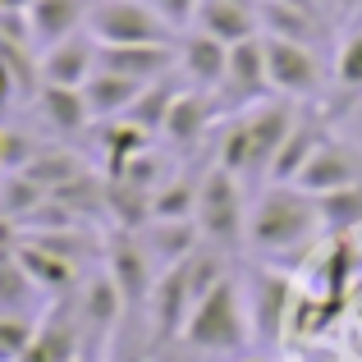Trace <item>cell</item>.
I'll list each match as a JSON object with an SVG mask.
<instances>
[{"instance_id":"cell-16","label":"cell","mask_w":362,"mask_h":362,"mask_svg":"<svg viewBox=\"0 0 362 362\" xmlns=\"http://www.w3.org/2000/svg\"><path fill=\"white\" fill-rule=\"evenodd\" d=\"M211 119H216L211 92H202V88H179V97H175V106H170V115H165L160 138L175 142V147H197V142L206 138V129H211Z\"/></svg>"},{"instance_id":"cell-7","label":"cell","mask_w":362,"mask_h":362,"mask_svg":"<svg viewBox=\"0 0 362 362\" xmlns=\"http://www.w3.org/2000/svg\"><path fill=\"white\" fill-rule=\"evenodd\" d=\"M247 303V326H252V339L262 344H280L284 326L293 317V284L284 280L280 271H257L243 289Z\"/></svg>"},{"instance_id":"cell-18","label":"cell","mask_w":362,"mask_h":362,"mask_svg":"<svg viewBox=\"0 0 362 362\" xmlns=\"http://www.w3.org/2000/svg\"><path fill=\"white\" fill-rule=\"evenodd\" d=\"M138 239L147 247L151 266L165 271V266L184 262V257H193L202 247V230H197V221H147L138 230Z\"/></svg>"},{"instance_id":"cell-35","label":"cell","mask_w":362,"mask_h":362,"mask_svg":"<svg viewBox=\"0 0 362 362\" xmlns=\"http://www.w3.org/2000/svg\"><path fill=\"white\" fill-rule=\"evenodd\" d=\"M74 362H92V358H74Z\"/></svg>"},{"instance_id":"cell-12","label":"cell","mask_w":362,"mask_h":362,"mask_svg":"<svg viewBox=\"0 0 362 362\" xmlns=\"http://www.w3.org/2000/svg\"><path fill=\"white\" fill-rule=\"evenodd\" d=\"M78 344H83V326H78L74 303H55V308L42 312L33 344L23 349L18 362H74V358H83Z\"/></svg>"},{"instance_id":"cell-4","label":"cell","mask_w":362,"mask_h":362,"mask_svg":"<svg viewBox=\"0 0 362 362\" xmlns=\"http://www.w3.org/2000/svg\"><path fill=\"white\" fill-rule=\"evenodd\" d=\"M202 243L234 252L247 243V202H243V179L225 165H211L197 184V211H193Z\"/></svg>"},{"instance_id":"cell-23","label":"cell","mask_w":362,"mask_h":362,"mask_svg":"<svg viewBox=\"0 0 362 362\" xmlns=\"http://www.w3.org/2000/svg\"><path fill=\"white\" fill-rule=\"evenodd\" d=\"M0 312H5V317H33V321H42V312H46L42 289H37V280L23 271L18 252L9 257V262H0Z\"/></svg>"},{"instance_id":"cell-30","label":"cell","mask_w":362,"mask_h":362,"mask_svg":"<svg viewBox=\"0 0 362 362\" xmlns=\"http://www.w3.org/2000/svg\"><path fill=\"white\" fill-rule=\"evenodd\" d=\"M147 5L156 9V14L165 18L175 33H188V28H193V18H197V5H202V0H147Z\"/></svg>"},{"instance_id":"cell-14","label":"cell","mask_w":362,"mask_h":362,"mask_svg":"<svg viewBox=\"0 0 362 362\" xmlns=\"http://www.w3.org/2000/svg\"><path fill=\"white\" fill-rule=\"evenodd\" d=\"M354 184H362L358 179V160L349 156L339 142H321L317 147V156L303 165V175L293 179V188H303L308 197H335V193H344V188H354Z\"/></svg>"},{"instance_id":"cell-9","label":"cell","mask_w":362,"mask_h":362,"mask_svg":"<svg viewBox=\"0 0 362 362\" xmlns=\"http://www.w3.org/2000/svg\"><path fill=\"white\" fill-rule=\"evenodd\" d=\"M293 110L289 101H266V106H252L243 115V129H247V179H271V160L280 151V142L289 138L293 129Z\"/></svg>"},{"instance_id":"cell-11","label":"cell","mask_w":362,"mask_h":362,"mask_svg":"<svg viewBox=\"0 0 362 362\" xmlns=\"http://www.w3.org/2000/svg\"><path fill=\"white\" fill-rule=\"evenodd\" d=\"M74 312H78V326H83V339H92V344H101V339H110V330H115V321L129 312V303H124L119 284L110 271H97L83 280L78 289V303H74Z\"/></svg>"},{"instance_id":"cell-29","label":"cell","mask_w":362,"mask_h":362,"mask_svg":"<svg viewBox=\"0 0 362 362\" xmlns=\"http://www.w3.org/2000/svg\"><path fill=\"white\" fill-rule=\"evenodd\" d=\"M335 83L344 88H362V23L339 42V55H335Z\"/></svg>"},{"instance_id":"cell-33","label":"cell","mask_w":362,"mask_h":362,"mask_svg":"<svg viewBox=\"0 0 362 362\" xmlns=\"http://www.w3.org/2000/svg\"><path fill=\"white\" fill-rule=\"evenodd\" d=\"M0 170H5V129H0Z\"/></svg>"},{"instance_id":"cell-8","label":"cell","mask_w":362,"mask_h":362,"mask_svg":"<svg viewBox=\"0 0 362 362\" xmlns=\"http://www.w3.org/2000/svg\"><path fill=\"white\" fill-rule=\"evenodd\" d=\"M97 69H101V42L88 28L37 51V83H51V88H83Z\"/></svg>"},{"instance_id":"cell-24","label":"cell","mask_w":362,"mask_h":362,"mask_svg":"<svg viewBox=\"0 0 362 362\" xmlns=\"http://www.w3.org/2000/svg\"><path fill=\"white\" fill-rule=\"evenodd\" d=\"M175 97H179L175 74H170V78H156V83H147V88L138 92V101H133V106L124 110L119 119L138 124V129H147L151 138H156V133L165 129V115H170V106H175Z\"/></svg>"},{"instance_id":"cell-2","label":"cell","mask_w":362,"mask_h":362,"mask_svg":"<svg viewBox=\"0 0 362 362\" xmlns=\"http://www.w3.org/2000/svg\"><path fill=\"white\" fill-rule=\"evenodd\" d=\"M221 275H225L221 247H211V243H202L193 257H184V262L165 266V271L156 275V284H151V298H147V312H151V321H156V335L175 339L179 330H184L188 312L197 308V298H202Z\"/></svg>"},{"instance_id":"cell-26","label":"cell","mask_w":362,"mask_h":362,"mask_svg":"<svg viewBox=\"0 0 362 362\" xmlns=\"http://www.w3.org/2000/svg\"><path fill=\"white\" fill-rule=\"evenodd\" d=\"M197 184H202V179L170 175L165 184L151 193V221H193V211H197Z\"/></svg>"},{"instance_id":"cell-34","label":"cell","mask_w":362,"mask_h":362,"mask_svg":"<svg viewBox=\"0 0 362 362\" xmlns=\"http://www.w3.org/2000/svg\"><path fill=\"white\" fill-rule=\"evenodd\" d=\"M243 362H262V358H243Z\"/></svg>"},{"instance_id":"cell-13","label":"cell","mask_w":362,"mask_h":362,"mask_svg":"<svg viewBox=\"0 0 362 362\" xmlns=\"http://www.w3.org/2000/svg\"><path fill=\"white\" fill-rule=\"evenodd\" d=\"M225 69H230V46L225 42L197 33V28L179 33V74H184L188 88L216 92L225 83Z\"/></svg>"},{"instance_id":"cell-22","label":"cell","mask_w":362,"mask_h":362,"mask_svg":"<svg viewBox=\"0 0 362 362\" xmlns=\"http://www.w3.org/2000/svg\"><path fill=\"white\" fill-rule=\"evenodd\" d=\"M257 18H262L266 37H289V42H308V46L317 42V28H321L317 9L289 5V0H257Z\"/></svg>"},{"instance_id":"cell-1","label":"cell","mask_w":362,"mask_h":362,"mask_svg":"<svg viewBox=\"0 0 362 362\" xmlns=\"http://www.w3.org/2000/svg\"><path fill=\"white\" fill-rule=\"evenodd\" d=\"M321 202L308 197L303 188L293 184H266L257 193L252 211H247V243L252 252H266V257H280V252H293V247H308L312 234L321 230Z\"/></svg>"},{"instance_id":"cell-5","label":"cell","mask_w":362,"mask_h":362,"mask_svg":"<svg viewBox=\"0 0 362 362\" xmlns=\"http://www.w3.org/2000/svg\"><path fill=\"white\" fill-rule=\"evenodd\" d=\"M88 33L101 46H151V42H179V33L147 5V0H92Z\"/></svg>"},{"instance_id":"cell-6","label":"cell","mask_w":362,"mask_h":362,"mask_svg":"<svg viewBox=\"0 0 362 362\" xmlns=\"http://www.w3.org/2000/svg\"><path fill=\"white\" fill-rule=\"evenodd\" d=\"M266 78H271L275 97H312L321 88V60L308 42H289V37H266Z\"/></svg>"},{"instance_id":"cell-31","label":"cell","mask_w":362,"mask_h":362,"mask_svg":"<svg viewBox=\"0 0 362 362\" xmlns=\"http://www.w3.org/2000/svg\"><path fill=\"white\" fill-rule=\"evenodd\" d=\"M18 74H14V64H9V55L0 51V119L9 115V106H14V97H18Z\"/></svg>"},{"instance_id":"cell-28","label":"cell","mask_w":362,"mask_h":362,"mask_svg":"<svg viewBox=\"0 0 362 362\" xmlns=\"http://www.w3.org/2000/svg\"><path fill=\"white\" fill-rule=\"evenodd\" d=\"M33 335H37L33 317H5L0 312V362H18L23 349L33 344Z\"/></svg>"},{"instance_id":"cell-19","label":"cell","mask_w":362,"mask_h":362,"mask_svg":"<svg viewBox=\"0 0 362 362\" xmlns=\"http://www.w3.org/2000/svg\"><path fill=\"white\" fill-rule=\"evenodd\" d=\"M142 88H147V83L124 78V74H115V69H97L88 83H83V97H88L92 119L106 124V119H119L124 110L138 101V92H142Z\"/></svg>"},{"instance_id":"cell-15","label":"cell","mask_w":362,"mask_h":362,"mask_svg":"<svg viewBox=\"0 0 362 362\" xmlns=\"http://www.w3.org/2000/svg\"><path fill=\"white\" fill-rule=\"evenodd\" d=\"M88 9L92 0H33L28 5V28H33V46H55L64 37L88 28Z\"/></svg>"},{"instance_id":"cell-10","label":"cell","mask_w":362,"mask_h":362,"mask_svg":"<svg viewBox=\"0 0 362 362\" xmlns=\"http://www.w3.org/2000/svg\"><path fill=\"white\" fill-rule=\"evenodd\" d=\"M216 92H221L225 101H234V106H247V110H252L257 101L275 97L271 78H266V42H262V33L239 42V46H230V69H225V83Z\"/></svg>"},{"instance_id":"cell-20","label":"cell","mask_w":362,"mask_h":362,"mask_svg":"<svg viewBox=\"0 0 362 362\" xmlns=\"http://www.w3.org/2000/svg\"><path fill=\"white\" fill-rule=\"evenodd\" d=\"M321 142H326L321 124H312V119H293L289 138L280 142V151H275V160H271V179H266V184H293V179L303 175V165L317 156Z\"/></svg>"},{"instance_id":"cell-3","label":"cell","mask_w":362,"mask_h":362,"mask_svg":"<svg viewBox=\"0 0 362 362\" xmlns=\"http://www.w3.org/2000/svg\"><path fill=\"white\" fill-rule=\"evenodd\" d=\"M179 339L188 349H202V354H239V349H247V339H252L247 303H243V289L230 271L197 298V308L188 312Z\"/></svg>"},{"instance_id":"cell-32","label":"cell","mask_w":362,"mask_h":362,"mask_svg":"<svg viewBox=\"0 0 362 362\" xmlns=\"http://www.w3.org/2000/svg\"><path fill=\"white\" fill-rule=\"evenodd\" d=\"M330 5H335L339 14H354V9H362V0H330Z\"/></svg>"},{"instance_id":"cell-21","label":"cell","mask_w":362,"mask_h":362,"mask_svg":"<svg viewBox=\"0 0 362 362\" xmlns=\"http://www.w3.org/2000/svg\"><path fill=\"white\" fill-rule=\"evenodd\" d=\"M37 106H42L46 129H55V133H83L88 124H97L92 110H88L83 88H51V83H37Z\"/></svg>"},{"instance_id":"cell-17","label":"cell","mask_w":362,"mask_h":362,"mask_svg":"<svg viewBox=\"0 0 362 362\" xmlns=\"http://www.w3.org/2000/svg\"><path fill=\"white\" fill-rule=\"evenodd\" d=\"M193 28L206 33V37H216V42H225V46H239V42L262 33V18H257V5H239V0H202Z\"/></svg>"},{"instance_id":"cell-25","label":"cell","mask_w":362,"mask_h":362,"mask_svg":"<svg viewBox=\"0 0 362 362\" xmlns=\"http://www.w3.org/2000/svg\"><path fill=\"white\" fill-rule=\"evenodd\" d=\"M23 175L33 179L37 188H46V193H60L64 184H74V179L88 175V170H83V160L74 156L69 147H46V151H37V156L23 165Z\"/></svg>"},{"instance_id":"cell-27","label":"cell","mask_w":362,"mask_h":362,"mask_svg":"<svg viewBox=\"0 0 362 362\" xmlns=\"http://www.w3.org/2000/svg\"><path fill=\"white\" fill-rule=\"evenodd\" d=\"M106 160H110V175L124 165V160H133L138 151H147L151 147V133L147 129H138V124H129V119H110V129H106Z\"/></svg>"}]
</instances>
